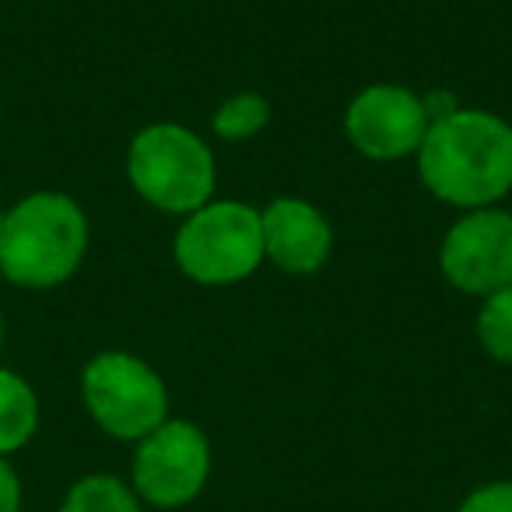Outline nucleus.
Returning <instances> with one entry per match:
<instances>
[{"label":"nucleus","mask_w":512,"mask_h":512,"mask_svg":"<svg viewBox=\"0 0 512 512\" xmlns=\"http://www.w3.org/2000/svg\"><path fill=\"white\" fill-rule=\"evenodd\" d=\"M418 176L442 204L477 211L512 193V123L488 109H453L428 123Z\"/></svg>","instance_id":"nucleus-1"},{"label":"nucleus","mask_w":512,"mask_h":512,"mask_svg":"<svg viewBox=\"0 0 512 512\" xmlns=\"http://www.w3.org/2000/svg\"><path fill=\"white\" fill-rule=\"evenodd\" d=\"M88 253V218L67 193L36 190L4 214L0 274L29 292H50L78 274Z\"/></svg>","instance_id":"nucleus-2"},{"label":"nucleus","mask_w":512,"mask_h":512,"mask_svg":"<svg viewBox=\"0 0 512 512\" xmlns=\"http://www.w3.org/2000/svg\"><path fill=\"white\" fill-rule=\"evenodd\" d=\"M127 179L144 204L186 218L211 200L218 165L197 130L179 123H151L130 141Z\"/></svg>","instance_id":"nucleus-3"},{"label":"nucleus","mask_w":512,"mask_h":512,"mask_svg":"<svg viewBox=\"0 0 512 512\" xmlns=\"http://www.w3.org/2000/svg\"><path fill=\"white\" fill-rule=\"evenodd\" d=\"M172 256L193 285H239L264 264L260 211L239 200H207L179 225Z\"/></svg>","instance_id":"nucleus-4"},{"label":"nucleus","mask_w":512,"mask_h":512,"mask_svg":"<svg viewBox=\"0 0 512 512\" xmlns=\"http://www.w3.org/2000/svg\"><path fill=\"white\" fill-rule=\"evenodd\" d=\"M81 400L95 425L120 442H141L169 421L165 379L130 351H99L81 372Z\"/></svg>","instance_id":"nucleus-5"},{"label":"nucleus","mask_w":512,"mask_h":512,"mask_svg":"<svg viewBox=\"0 0 512 512\" xmlns=\"http://www.w3.org/2000/svg\"><path fill=\"white\" fill-rule=\"evenodd\" d=\"M211 442L200 425L169 418L144 435L130 463V488L151 509H183L211 481Z\"/></svg>","instance_id":"nucleus-6"},{"label":"nucleus","mask_w":512,"mask_h":512,"mask_svg":"<svg viewBox=\"0 0 512 512\" xmlns=\"http://www.w3.org/2000/svg\"><path fill=\"white\" fill-rule=\"evenodd\" d=\"M439 267L456 292L477 299L512 285V211L477 207L463 214L442 239Z\"/></svg>","instance_id":"nucleus-7"},{"label":"nucleus","mask_w":512,"mask_h":512,"mask_svg":"<svg viewBox=\"0 0 512 512\" xmlns=\"http://www.w3.org/2000/svg\"><path fill=\"white\" fill-rule=\"evenodd\" d=\"M428 109L418 92L404 85H369L351 99L344 113V134L351 148L372 162H400L418 155L428 134Z\"/></svg>","instance_id":"nucleus-8"},{"label":"nucleus","mask_w":512,"mask_h":512,"mask_svg":"<svg viewBox=\"0 0 512 512\" xmlns=\"http://www.w3.org/2000/svg\"><path fill=\"white\" fill-rule=\"evenodd\" d=\"M260 232H264V260L292 278L316 274L334 249L330 221L323 218L320 207L302 197H274L260 211Z\"/></svg>","instance_id":"nucleus-9"},{"label":"nucleus","mask_w":512,"mask_h":512,"mask_svg":"<svg viewBox=\"0 0 512 512\" xmlns=\"http://www.w3.org/2000/svg\"><path fill=\"white\" fill-rule=\"evenodd\" d=\"M39 428V397L25 376L0 369V456H11L32 442Z\"/></svg>","instance_id":"nucleus-10"},{"label":"nucleus","mask_w":512,"mask_h":512,"mask_svg":"<svg viewBox=\"0 0 512 512\" xmlns=\"http://www.w3.org/2000/svg\"><path fill=\"white\" fill-rule=\"evenodd\" d=\"M57 512H144V502L123 477L85 474L67 488Z\"/></svg>","instance_id":"nucleus-11"},{"label":"nucleus","mask_w":512,"mask_h":512,"mask_svg":"<svg viewBox=\"0 0 512 512\" xmlns=\"http://www.w3.org/2000/svg\"><path fill=\"white\" fill-rule=\"evenodd\" d=\"M474 330H477V344L495 362L512 365V285L498 288L488 299H481Z\"/></svg>","instance_id":"nucleus-12"},{"label":"nucleus","mask_w":512,"mask_h":512,"mask_svg":"<svg viewBox=\"0 0 512 512\" xmlns=\"http://www.w3.org/2000/svg\"><path fill=\"white\" fill-rule=\"evenodd\" d=\"M271 123V102L256 92H239L214 109L211 130L221 141H249Z\"/></svg>","instance_id":"nucleus-13"},{"label":"nucleus","mask_w":512,"mask_h":512,"mask_svg":"<svg viewBox=\"0 0 512 512\" xmlns=\"http://www.w3.org/2000/svg\"><path fill=\"white\" fill-rule=\"evenodd\" d=\"M456 512H512V481L498 477V481H484L474 491L463 495Z\"/></svg>","instance_id":"nucleus-14"},{"label":"nucleus","mask_w":512,"mask_h":512,"mask_svg":"<svg viewBox=\"0 0 512 512\" xmlns=\"http://www.w3.org/2000/svg\"><path fill=\"white\" fill-rule=\"evenodd\" d=\"M0 512H22V481L8 456H0Z\"/></svg>","instance_id":"nucleus-15"},{"label":"nucleus","mask_w":512,"mask_h":512,"mask_svg":"<svg viewBox=\"0 0 512 512\" xmlns=\"http://www.w3.org/2000/svg\"><path fill=\"white\" fill-rule=\"evenodd\" d=\"M0 344H4V316H0Z\"/></svg>","instance_id":"nucleus-16"},{"label":"nucleus","mask_w":512,"mask_h":512,"mask_svg":"<svg viewBox=\"0 0 512 512\" xmlns=\"http://www.w3.org/2000/svg\"><path fill=\"white\" fill-rule=\"evenodd\" d=\"M4 214H8V211H4V207H0V228H4Z\"/></svg>","instance_id":"nucleus-17"}]
</instances>
